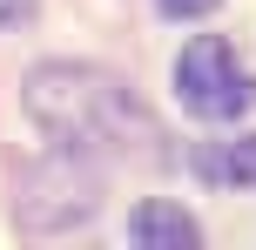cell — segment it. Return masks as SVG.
Here are the masks:
<instances>
[{
  "label": "cell",
  "mask_w": 256,
  "mask_h": 250,
  "mask_svg": "<svg viewBox=\"0 0 256 250\" xmlns=\"http://www.w3.org/2000/svg\"><path fill=\"white\" fill-rule=\"evenodd\" d=\"M27 14H34V0H0V27H20Z\"/></svg>",
  "instance_id": "8992f818"
},
{
  "label": "cell",
  "mask_w": 256,
  "mask_h": 250,
  "mask_svg": "<svg viewBox=\"0 0 256 250\" xmlns=\"http://www.w3.org/2000/svg\"><path fill=\"white\" fill-rule=\"evenodd\" d=\"M128 237L142 250H196L202 230H196V216L176 210V203H142V210L128 216Z\"/></svg>",
  "instance_id": "3957f363"
},
{
  "label": "cell",
  "mask_w": 256,
  "mask_h": 250,
  "mask_svg": "<svg viewBox=\"0 0 256 250\" xmlns=\"http://www.w3.org/2000/svg\"><path fill=\"white\" fill-rule=\"evenodd\" d=\"M27 115L68 149H128L148 135V115L142 102L122 88L115 75L102 68H74V61H54V68H34L27 75Z\"/></svg>",
  "instance_id": "6da1fadb"
},
{
  "label": "cell",
  "mask_w": 256,
  "mask_h": 250,
  "mask_svg": "<svg viewBox=\"0 0 256 250\" xmlns=\"http://www.w3.org/2000/svg\"><path fill=\"white\" fill-rule=\"evenodd\" d=\"M155 7H162V14H176V21H196V14H209L216 0H155Z\"/></svg>",
  "instance_id": "5b68a950"
},
{
  "label": "cell",
  "mask_w": 256,
  "mask_h": 250,
  "mask_svg": "<svg viewBox=\"0 0 256 250\" xmlns=\"http://www.w3.org/2000/svg\"><path fill=\"white\" fill-rule=\"evenodd\" d=\"M196 176L216 189H250L256 183V135H236V142H209L196 149Z\"/></svg>",
  "instance_id": "277c9868"
},
{
  "label": "cell",
  "mask_w": 256,
  "mask_h": 250,
  "mask_svg": "<svg viewBox=\"0 0 256 250\" xmlns=\"http://www.w3.org/2000/svg\"><path fill=\"white\" fill-rule=\"evenodd\" d=\"M176 88H182V108L202 115V122H230V115H243V108H256V81L236 68L230 41H216V34H196L189 48H182Z\"/></svg>",
  "instance_id": "7a4b0ae2"
}]
</instances>
